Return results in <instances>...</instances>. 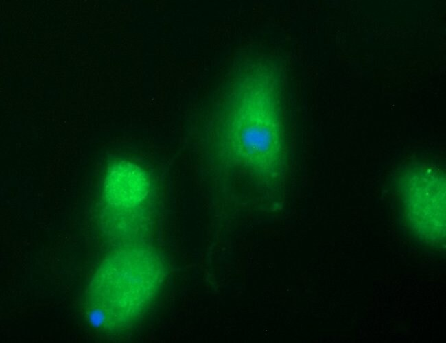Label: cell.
<instances>
[{
	"instance_id": "1",
	"label": "cell",
	"mask_w": 446,
	"mask_h": 343,
	"mask_svg": "<svg viewBox=\"0 0 446 343\" xmlns=\"http://www.w3.org/2000/svg\"><path fill=\"white\" fill-rule=\"evenodd\" d=\"M233 72L215 110L213 148L224 161L258 184L278 185L285 147L278 73L264 60Z\"/></svg>"
},
{
	"instance_id": "2",
	"label": "cell",
	"mask_w": 446,
	"mask_h": 343,
	"mask_svg": "<svg viewBox=\"0 0 446 343\" xmlns=\"http://www.w3.org/2000/svg\"><path fill=\"white\" fill-rule=\"evenodd\" d=\"M160 261L148 252H118L106 259L90 283L91 319L109 329L126 327L152 303L162 279Z\"/></svg>"
},
{
	"instance_id": "3",
	"label": "cell",
	"mask_w": 446,
	"mask_h": 343,
	"mask_svg": "<svg viewBox=\"0 0 446 343\" xmlns=\"http://www.w3.org/2000/svg\"><path fill=\"white\" fill-rule=\"evenodd\" d=\"M408 178L406 187V205L410 212L411 217H414V222L420 223L419 228L426 222H430L432 229V222L438 226H443V211H444V187L442 178L430 172H421Z\"/></svg>"
}]
</instances>
